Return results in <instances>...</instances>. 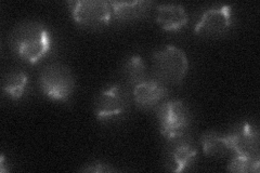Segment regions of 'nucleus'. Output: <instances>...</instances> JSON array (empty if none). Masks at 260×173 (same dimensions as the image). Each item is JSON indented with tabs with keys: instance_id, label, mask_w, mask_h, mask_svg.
<instances>
[{
	"instance_id": "nucleus-12",
	"label": "nucleus",
	"mask_w": 260,
	"mask_h": 173,
	"mask_svg": "<svg viewBox=\"0 0 260 173\" xmlns=\"http://www.w3.org/2000/svg\"><path fill=\"white\" fill-rule=\"evenodd\" d=\"M113 18L121 21H134L141 19L148 13L152 6L151 2L136 0V2H110Z\"/></svg>"
},
{
	"instance_id": "nucleus-18",
	"label": "nucleus",
	"mask_w": 260,
	"mask_h": 173,
	"mask_svg": "<svg viewBox=\"0 0 260 173\" xmlns=\"http://www.w3.org/2000/svg\"><path fill=\"white\" fill-rule=\"evenodd\" d=\"M8 169H6V162H5V155L2 154V156H0V172H7Z\"/></svg>"
},
{
	"instance_id": "nucleus-5",
	"label": "nucleus",
	"mask_w": 260,
	"mask_h": 173,
	"mask_svg": "<svg viewBox=\"0 0 260 173\" xmlns=\"http://www.w3.org/2000/svg\"><path fill=\"white\" fill-rule=\"evenodd\" d=\"M130 106V96L127 89L114 84L102 90L94 102V115L98 120L109 121L125 115Z\"/></svg>"
},
{
	"instance_id": "nucleus-13",
	"label": "nucleus",
	"mask_w": 260,
	"mask_h": 173,
	"mask_svg": "<svg viewBox=\"0 0 260 173\" xmlns=\"http://www.w3.org/2000/svg\"><path fill=\"white\" fill-rule=\"evenodd\" d=\"M29 86L28 74L22 71H14L8 73L3 81L4 92L12 101H19L25 94Z\"/></svg>"
},
{
	"instance_id": "nucleus-14",
	"label": "nucleus",
	"mask_w": 260,
	"mask_h": 173,
	"mask_svg": "<svg viewBox=\"0 0 260 173\" xmlns=\"http://www.w3.org/2000/svg\"><path fill=\"white\" fill-rule=\"evenodd\" d=\"M200 142L203 153L207 157L221 158L230 152L225 143L224 135L216 132V131H206L205 133L202 134Z\"/></svg>"
},
{
	"instance_id": "nucleus-1",
	"label": "nucleus",
	"mask_w": 260,
	"mask_h": 173,
	"mask_svg": "<svg viewBox=\"0 0 260 173\" xmlns=\"http://www.w3.org/2000/svg\"><path fill=\"white\" fill-rule=\"evenodd\" d=\"M10 47L19 59L36 65L51 53L53 37L51 30L43 22L24 21L11 32Z\"/></svg>"
},
{
	"instance_id": "nucleus-7",
	"label": "nucleus",
	"mask_w": 260,
	"mask_h": 173,
	"mask_svg": "<svg viewBox=\"0 0 260 173\" xmlns=\"http://www.w3.org/2000/svg\"><path fill=\"white\" fill-rule=\"evenodd\" d=\"M233 7L220 5L211 7L200 16L194 26V32L203 37L216 38L226 34L233 24Z\"/></svg>"
},
{
	"instance_id": "nucleus-16",
	"label": "nucleus",
	"mask_w": 260,
	"mask_h": 173,
	"mask_svg": "<svg viewBox=\"0 0 260 173\" xmlns=\"http://www.w3.org/2000/svg\"><path fill=\"white\" fill-rule=\"evenodd\" d=\"M260 161L259 157L251 158L245 157V156L241 155H234L232 159L228 164V170L231 172H238V173H247V172H255L258 173L259 171Z\"/></svg>"
},
{
	"instance_id": "nucleus-8",
	"label": "nucleus",
	"mask_w": 260,
	"mask_h": 173,
	"mask_svg": "<svg viewBox=\"0 0 260 173\" xmlns=\"http://www.w3.org/2000/svg\"><path fill=\"white\" fill-rule=\"evenodd\" d=\"M225 143L234 155L259 157V131L253 123L244 122L224 135Z\"/></svg>"
},
{
	"instance_id": "nucleus-10",
	"label": "nucleus",
	"mask_w": 260,
	"mask_h": 173,
	"mask_svg": "<svg viewBox=\"0 0 260 173\" xmlns=\"http://www.w3.org/2000/svg\"><path fill=\"white\" fill-rule=\"evenodd\" d=\"M168 94L166 85L156 78H149L134 87V101L142 110H150L161 102Z\"/></svg>"
},
{
	"instance_id": "nucleus-9",
	"label": "nucleus",
	"mask_w": 260,
	"mask_h": 173,
	"mask_svg": "<svg viewBox=\"0 0 260 173\" xmlns=\"http://www.w3.org/2000/svg\"><path fill=\"white\" fill-rule=\"evenodd\" d=\"M169 147L166 164L170 171L175 173L189 170L198 158V150L190 140L181 137L169 142Z\"/></svg>"
},
{
	"instance_id": "nucleus-3",
	"label": "nucleus",
	"mask_w": 260,
	"mask_h": 173,
	"mask_svg": "<svg viewBox=\"0 0 260 173\" xmlns=\"http://www.w3.org/2000/svg\"><path fill=\"white\" fill-rule=\"evenodd\" d=\"M40 91L56 102H68L75 91L76 81L72 71L60 63L47 65L38 77Z\"/></svg>"
},
{
	"instance_id": "nucleus-6",
	"label": "nucleus",
	"mask_w": 260,
	"mask_h": 173,
	"mask_svg": "<svg viewBox=\"0 0 260 173\" xmlns=\"http://www.w3.org/2000/svg\"><path fill=\"white\" fill-rule=\"evenodd\" d=\"M72 18L77 24L86 27L107 25L113 19L110 2L103 0H78L68 3Z\"/></svg>"
},
{
	"instance_id": "nucleus-15",
	"label": "nucleus",
	"mask_w": 260,
	"mask_h": 173,
	"mask_svg": "<svg viewBox=\"0 0 260 173\" xmlns=\"http://www.w3.org/2000/svg\"><path fill=\"white\" fill-rule=\"evenodd\" d=\"M123 75L129 85L136 87L148 78V70L142 56L135 54L129 57L123 66Z\"/></svg>"
},
{
	"instance_id": "nucleus-11",
	"label": "nucleus",
	"mask_w": 260,
	"mask_h": 173,
	"mask_svg": "<svg viewBox=\"0 0 260 173\" xmlns=\"http://www.w3.org/2000/svg\"><path fill=\"white\" fill-rule=\"evenodd\" d=\"M156 22L166 31L182 29L189 22V15L181 5L165 4L157 6Z\"/></svg>"
},
{
	"instance_id": "nucleus-17",
	"label": "nucleus",
	"mask_w": 260,
	"mask_h": 173,
	"mask_svg": "<svg viewBox=\"0 0 260 173\" xmlns=\"http://www.w3.org/2000/svg\"><path fill=\"white\" fill-rule=\"evenodd\" d=\"M81 172H91V173H110L115 172L117 169L112 167L110 163L102 161V160H95L90 163L86 164V166L80 169Z\"/></svg>"
},
{
	"instance_id": "nucleus-2",
	"label": "nucleus",
	"mask_w": 260,
	"mask_h": 173,
	"mask_svg": "<svg viewBox=\"0 0 260 173\" xmlns=\"http://www.w3.org/2000/svg\"><path fill=\"white\" fill-rule=\"evenodd\" d=\"M154 76L162 84H181L189 71V60L182 49L168 45L153 53Z\"/></svg>"
},
{
	"instance_id": "nucleus-4",
	"label": "nucleus",
	"mask_w": 260,
	"mask_h": 173,
	"mask_svg": "<svg viewBox=\"0 0 260 173\" xmlns=\"http://www.w3.org/2000/svg\"><path fill=\"white\" fill-rule=\"evenodd\" d=\"M157 121L160 134L168 142L184 137L191 125V113L181 100H169L157 109Z\"/></svg>"
}]
</instances>
